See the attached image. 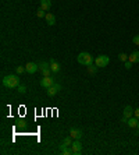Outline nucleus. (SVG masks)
<instances>
[{"label":"nucleus","mask_w":139,"mask_h":155,"mask_svg":"<svg viewBox=\"0 0 139 155\" xmlns=\"http://www.w3.org/2000/svg\"><path fill=\"white\" fill-rule=\"evenodd\" d=\"M132 42L135 43V45L139 46V35H135V36H133V38H132Z\"/></svg>","instance_id":"obj_22"},{"label":"nucleus","mask_w":139,"mask_h":155,"mask_svg":"<svg viewBox=\"0 0 139 155\" xmlns=\"http://www.w3.org/2000/svg\"><path fill=\"white\" fill-rule=\"evenodd\" d=\"M50 69H51V71L53 73H58V71L61 70V65L57 62V60H54V59H50Z\"/></svg>","instance_id":"obj_9"},{"label":"nucleus","mask_w":139,"mask_h":155,"mask_svg":"<svg viewBox=\"0 0 139 155\" xmlns=\"http://www.w3.org/2000/svg\"><path fill=\"white\" fill-rule=\"evenodd\" d=\"M25 71V66H18V67H15V73L17 74H22Z\"/></svg>","instance_id":"obj_19"},{"label":"nucleus","mask_w":139,"mask_h":155,"mask_svg":"<svg viewBox=\"0 0 139 155\" xmlns=\"http://www.w3.org/2000/svg\"><path fill=\"white\" fill-rule=\"evenodd\" d=\"M76 60H78V63L82 66H89L93 63V58L89 55V53H86V52H81L78 56H76Z\"/></svg>","instance_id":"obj_2"},{"label":"nucleus","mask_w":139,"mask_h":155,"mask_svg":"<svg viewBox=\"0 0 139 155\" xmlns=\"http://www.w3.org/2000/svg\"><path fill=\"white\" fill-rule=\"evenodd\" d=\"M122 116L126 117V119H129V117H132L133 116V109H132V106H125L124 108V112H122Z\"/></svg>","instance_id":"obj_11"},{"label":"nucleus","mask_w":139,"mask_h":155,"mask_svg":"<svg viewBox=\"0 0 139 155\" xmlns=\"http://www.w3.org/2000/svg\"><path fill=\"white\" fill-rule=\"evenodd\" d=\"M136 129H138V130H139V122H138V127H136Z\"/></svg>","instance_id":"obj_26"},{"label":"nucleus","mask_w":139,"mask_h":155,"mask_svg":"<svg viewBox=\"0 0 139 155\" xmlns=\"http://www.w3.org/2000/svg\"><path fill=\"white\" fill-rule=\"evenodd\" d=\"M1 84L6 88H15L19 85V78L17 74H10V76H6L1 80Z\"/></svg>","instance_id":"obj_1"},{"label":"nucleus","mask_w":139,"mask_h":155,"mask_svg":"<svg viewBox=\"0 0 139 155\" xmlns=\"http://www.w3.org/2000/svg\"><path fill=\"white\" fill-rule=\"evenodd\" d=\"M128 60H129L131 63H138L139 62V50L132 52V53L128 56Z\"/></svg>","instance_id":"obj_14"},{"label":"nucleus","mask_w":139,"mask_h":155,"mask_svg":"<svg viewBox=\"0 0 139 155\" xmlns=\"http://www.w3.org/2000/svg\"><path fill=\"white\" fill-rule=\"evenodd\" d=\"M72 141H74V138L71 136L65 137L63 141H61V144H60V147H71V144H72Z\"/></svg>","instance_id":"obj_15"},{"label":"nucleus","mask_w":139,"mask_h":155,"mask_svg":"<svg viewBox=\"0 0 139 155\" xmlns=\"http://www.w3.org/2000/svg\"><path fill=\"white\" fill-rule=\"evenodd\" d=\"M82 142L79 141V140H74L72 144H71V149H72V154L74 155H79L82 154Z\"/></svg>","instance_id":"obj_4"},{"label":"nucleus","mask_w":139,"mask_h":155,"mask_svg":"<svg viewBox=\"0 0 139 155\" xmlns=\"http://www.w3.org/2000/svg\"><path fill=\"white\" fill-rule=\"evenodd\" d=\"M53 84H54V78L50 77V76H49V77H43L40 80V85H42L43 88H46V90H47L49 87H51Z\"/></svg>","instance_id":"obj_7"},{"label":"nucleus","mask_w":139,"mask_h":155,"mask_svg":"<svg viewBox=\"0 0 139 155\" xmlns=\"http://www.w3.org/2000/svg\"><path fill=\"white\" fill-rule=\"evenodd\" d=\"M126 120H128V119H126V117H124V116H122V119H121V122H122V123H126Z\"/></svg>","instance_id":"obj_25"},{"label":"nucleus","mask_w":139,"mask_h":155,"mask_svg":"<svg viewBox=\"0 0 139 155\" xmlns=\"http://www.w3.org/2000/svg\"><path fill=\"white\" fill-rule=\"evenodd\" d=\"M118 59H120L121 62H126V60H128V55H125V53H120V55H118Z\"/></svg>","instance_id":"obj_21"},{"label":"nucleus","mask_w":139,"mask_h":155,"mask_svg":"<svg viewBox=\"0 0 139 155\" xmlns=\"http://www.w3.org/2000/svg\"><path fill=\"white\" fill-rule=\"evenodd\" d=\"M138 117H129L128 120H126V124H128V127H131V129H133V127H138Z\"/></svg>","instance_id":"obj_12"},{"label":"nucleus","mask_w":139,"mask_h":155,"mask_svg":"<svg viewBox=\"0 0 139 155\" xmlns=\"http://www.w3.org/2000/svg\"><path fill=\"white\" fill-rule=\"evenodd\" d=\"M17 88H18V92H19V94H25V92H26V87H25V85H24V84L18 85Z\"/></svg>","instance_id":"obj_20"},{"label":"nucleus","mask_w":139,"mask_h":155,"mask_svg":"<svg viewBox=\"0 0 139 155\" xmlns=\"http://www.w3.org/2000/svg\"><path fill=\"white\" fill-rule=\"evenodd\" d=\"M60 90H61V85L57 84V83H54L51 87H49V88H47V91H46V92H47V95H49V97H56L57 94L60 92Z\"/></svg>","instance_id":"obj_5"},{"label":"nucleus","mask_w":139,"mask_h":155,"mask_svg":"<svg viewBox=\"0 0 139 155\" xmlns=\"http://www.w3.org/2000/svg\"><path fill=\"white\" fill-rule=\"evenodd\" d=\"M44 18H46V22H47V25L51 27V25H54V24H56V17H54V15H53L51 13H47Z\"/></svg>","instance_id":"obj_13"},{"label":"nucleus","mask_w":139,"mask_h":155,"mask_svg":"<svg viewBox=\"0 0 139 155\" xmlns=\"http://www.w3.org/2000/svg\"><path fill=\"white\" fill-rule=\"evenodd\" d=\"M70 136L72 137L74 140H81L83 136V133H82V130L81 129H75V127H72V129L70 130Z\"/></svg>","instance_id":"obj_6"},{"label":"nucleus","mask_w":139,"mask_h":155,"mask_svg":"<svg viewBox=\"0 0 139 155\" xmlns=\"http://www.w3.org/2000/svg\"><path fill=\"white\" fill-rule=\"evenodd\" d=\"M38 70H39V65L33 63V62H29V63L25 65V71L29 73V74H33V73H36Z\"/></svg>","instance_id":"obj_8"},{"label":"nucleus","mask_w":139,"mask_h":155,"mask_svg":"<svg viewBox=\"0 0 139 155\" xmlns=\"http://www.w3.org/2000/svg\"><path fill=\"white\" fill-rule=\"evenodd\" d=\"M97 69H99V67H97V66H93V65H89V66H86V71H88L89 74H90V76H93V74H95L96 71H97Z\"/></svg>","instance_id":"obj_16"},{"label":"nucleus","mask_w":139,"mask_h":155,"mask_svg":"<svg viewBox=\"0 0 139 155\" xmlns=\"http://www.w3.org/2000/svg\"><path fill=\"white\" fill-rule=\"evenodd\" d=\"M131 67H132V63H131L129 60H126V62H125V69H126V70H129Z\"/></svg>","instance_id":"obj_23"},{"label":"nucleus","mask_w":139,"mask_h":155,"mask_svg":"<svg viewBox=\"0 0 139 155\" xmlns=\"http://www.w3.org/2000/svg\"><path fill=\"white\" fill-rule=\"evenodd\" d=\"M133 115H135V116H136V117L139 119V108H138V109H135V110H133Z\"/></svg>","instance_id":"obj_24"},{"label":"nucleus","mask_w":139,"mask_h":155,"mask_svg":"<svg viewBox=\"0 0 139 155\" xmlns=\"http://www.w3.org/2000/svg\"><path fill=\"white\" fill-rule=\"evenodd\" d=\"M60 151H61V154L63 155H74L72 154L71 147H60Z\"/></svg>","instance_id":"obj_17"},{"label":"nucleus","mask_w":139,"mask_h":155,"mask_svg":"<svg viewBox=\"0 0 139 155\" xmlns=\"http://www.w3.org/2000/svg\"><path fill=\"white\" fill-rule=\"evenodd\" d=\"M110 63V58L108 56H106V55H100V56H97V58L95 59V65L97 66V67H106V66Z\"/></svg>","instance_id":"obj_3"},{"label":"nucleus","mask_w":139,"mask_h":155,"mask_svg":"<svg viewBox=\"0 0 139 155\" xmlns=\"http://www.w3.org/2000/svg\"><path fill=\"white\" fill-rule=\"evenodd\" d=\"M39 4H40V7L43 8L44 11H49L51 8V1L50 0H39Z\"/></svg>","instance_id":"obj_10"},{"label":"nucleus","mask_w":139,"mask_h":155,"mask_svg":"<svg viewBox=\"0 0 139 155\" xmlns=\"http://www.w3.org/2000/svg\"><path fill=\"white\" fill-rule=\"evenodd\" d=\"M46 14H47V13L44 11L43 8H42V7H39V8H38V11H36V15H38L39 18H42V17H46Z\"/></svg>","instance_id":"obj_18"}]
</instances>
